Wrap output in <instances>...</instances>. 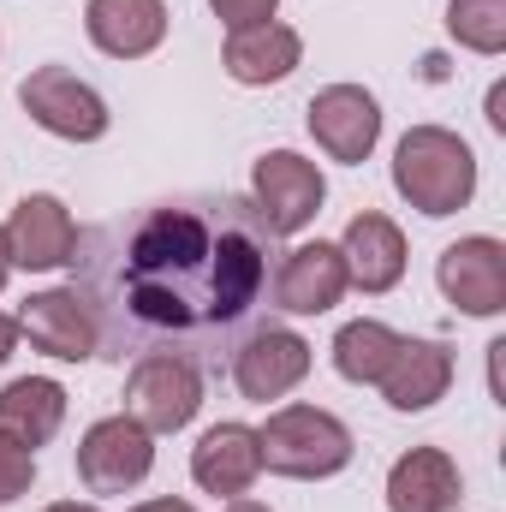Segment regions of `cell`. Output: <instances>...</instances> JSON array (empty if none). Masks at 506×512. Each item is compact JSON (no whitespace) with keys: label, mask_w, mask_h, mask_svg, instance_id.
I'll use <instances>...</instances> for the list:
<instances>
[{"label":"cell","mask_w":506,"mask_h":512,"mask_svg":"<svg viewBox=\"0 0 506 512\" xmlns=\"http://www.w3.org/2000/svg\"><path fill=\"white\" fill-rule=\"evenodd\" d=\"M274 245L251 197H161L78 233L66 292L90 310L96 358H185L221 370L268 316Z\"/></svg>","instance_id":"1"},{"label":"cell","mask_w":506,"mask_h":512,"mask_svg":"<svg viewBox=\"0 0 506 512\" xmlns=\"http://www.w3.org/2000/svg\"><path fill=\"white\" fill-rule=\"evenodd\" d=\"M393 191L429 221L459 215L477 197V155H471V143L447 126H411L399 137V149H393Z\"/></svg>","instance_id":"2"},{"label":"cell","mask_w":506,"mask_h":512,"mask_svg":"<svg viewBox=\"0 0 506 512\" xmlns=\"http://www.w3.org/2000/svg\"><path fill=\"white\" fill-rule=\"evenodd\" d=\"M256 447H262V471L274 477H292V483H322V477H340L352 465V429L322 411V405H280L268 411V423L256 429Z\"/></svg>","instance_id":"3"},{"label":"cell","mask_w":506,"mask_h":512,"mask_svg":"<svg viewBox=\"0 0 506 512\" xmlns=\"http://www.w3.org/2000/svg\"><path fill=\"white\" fill-rule=\"evenodd\" d=\"M251 203H256V215L274 227V239H292V233H304V227L322 215L328 179H322V167L304 161L298 149H268L251 167Z\"/></svg>","instance_id":"4"},{"label":"cell","mask_w":506,"mask_h":512,"mask_svg":"<svg viewBox=\"0 0 506 512\" xmlns=\"http://www.w3.org/2000/svg\"><path fill=\"white\" fill-rule=\"evenodd\" d=\"M155 471V435L137 417H102L78 441V483L90 495H131Z\"/></svg>","instance_id":"5"},{"label":"cell","mask_w":506,"mask_h":512,"mask_svg":"<svg viewBox=\"0 0 506 512\" xmlns=\"http://www.w3.org/2000/svg\"><path fill=\"white\" fill-rule=\"evenodd\" d=\"M18 102H24V114L36 126L66 137V143H96V137H108V120H114L108 102L66 66H36L18 84Z\"/></svg>","instance_id":"6"},{"label":"cell","mask_w":506,"mask_h":512,"mask_svg":"<svg viewBox=\"0 0 506 512\" xmlns=\"http://www.w3.org/2000/svg\"><path fill=\"white\" fill-rule=\"evenodd\" d=\"M203 411V370L185 358H137L126 376V417L149 435H179Z\"/></svg>","instance_id":"7"},{"label":"cell","mask_w":506,"mask_h":512,"mask_svg":"<svg viewBox=\"0 0 506 512\" xmlns=\"http://www.w3.org/2000/svg\"><path fill=\"white\" fill-rule=\"evenodd\" d=\"M233 387L256 399V405H268V399H286L292 387L310 376V340L304 334H292V328H274V322H262L251 328L239 346H233Z\"/></svg>","instance_id":"8"},{"label":"cell","mask_w":506,"mask_h":512,"mask_svg":"<svg viewBox=\"0 0 506 512\" xmlns=\"http://www.w3.org/2000/svg\"><path fill=\"white\" fill-rule=\"evenodd\" d=\"M346 256L340 245H292V251L274 262V280H268V310L280 316H322L346 298Z\"/></svg>","instance_id":"9"},{"label":"cell","mask_w":506,"mask_h":512,"mask_svg":"<svg viewBox=\"0 0 506 512\" xmlns=\"http://www.w3.org/2000/svg\"><path fill=\"white\" fill-rule=\"evenodd\" d=\"M435 280H441V292H447L453 310H465V316H501L506 310V245L489 239V233L459 239V245L441 251Z\"/></svg>","instance_id":"10"},{"label":"cell","mask_w":506,"mask_h":512,"mask_svg":"<svg viewBox=\"0 0 506 512\" xmlns=\"http://www.w3.org/2000/svg\"><path fill=\"white\" fill-rule=\"evenodd\" d=\"M310 137L334 161L358 167V161H370V149L381 143V102L364 84H328V90L310 96Z\"/></svg>","instance_id":"11"},{"label":"cell","mask_w":506,"mask_h":512,"mask_svg":"<svg viewBox=\"0 0 506 512\" xmlns=\"http://www.w3.org/2000/svg\"><path fill=\"white\" fill-rule=\"evenodd\" d=\"M0 233H6L12 268H30V274L66 268L72 251H78V221H72V215H66V203H60V197H48V191L18 197V209H12V221H6Z\"/></svg>","instance_id":"12"},{"label":"cell","mask_w":506,"mask_h":512,"mask_svg":"<svg viewBox=\"0 0 506 512\" xmlns=\"http://www.w3.org/2000/svg\"><path fill=\"white\" fill-rule=\"evenodd\" d=\"M18 334L42 352V358H60V364H84L96 358V328H90V310L54 286V292H30L24 310H18Z\"/></svg>","instance_id":"13"},{"label":"cell","mask_w":506,"mask_h":512,"mask_svg":"<svg viewBox=\"0 0 506 512\" xmlns=\"http://www.w3.org/2000/svg\"><path fill=\"white\" fill-rule=\"evenodd\" d=\"M191 477H197L203 495H221V501L251 495V483L262 477L256 429L251 423H215V429H203V441L191 447Z\"/></svg>","instance_id":"14"},{"label":"cell","mask_w":506,"mask_h":512,"mask_svg":"<svg viewBox=\"0 0 506 512\" xmlns=\"http://www.w3.org/2000/svg\"><path fill=\"white\" fill-rule=\"evenodd\" d=\"M465 501V477L441 447H411L387 471V512H453Z\"/></svg>","instance_id":"15"},{"label":"cell","mask_w":506,"mask_h":512,"mask_svg":"<svg viewBox=\"0 0 506 512\" xmlns=\"http://www.w3.org/2000/svg\"><path fill=\"white\" fill-rule=\"evenodd\" d=\"M340 256H346V280L358 292H393L405 280V233L381 209H364V215L346 221Z\"/></svg>","instance_id":"16"},{"label":"cell","mask_w":506,"mask_h":512,"mask_svg":"<svg viewBox=\"0 0 506 512\" xmlns=\"http://www.w3.org/2000/svg\"><path fill=\"white\" fill-rule=\"evenodd\" d=\"M376 387H381V399L393 411H405V417L411 411H429L453 387V346H441V340H399V352L381 370Z\"/></svg>","instance_id":"17"},{"label":"cell","mask_w":506,"mask_h":512,"mask_svg":"<svg viewBox=\"0 0 506 512\" xmlns=\"http://www.w3.org/2000/svg\"><path fill=\"white\" fill-rule=\"evenodd\" d=\"M304 60V36L292 30V24H280V18H268V24H251V30H233L227 36V48H221V66H227V78L233 84H280V78H292V66Z\"/></svg>","instance_id":"18"},{"label":"cell","mask_w":506,"mask_h":512,"mask_svg":"<svg viewBox=\"0 0 506 512\" xmlns=\"http://www.w3.org/2000/svg\"><path fill=\"white\" fill-rule=\"evenodd\" d=\"M84 30L102 54L114 60H143L161 48L167 36V6L161 0H90L84 6Z\"/></svg>","instance_id":"19"},{"label":"cell","mask_w":506,"mask_h":512,"mask_svg":"<svg viewBox=\"0 0 506 512\" xmlns=\"http://www.w3.org/2000/svg\"><path fill=\"white\" fill-rule=\"evenodd\" d=\"M66 423V387L48 382V376H18V382L0 387V429L12 441H24L30 453L48 447Z\"/></svg>","instance_id":"20"},{"label":"cell","mask_w":506,"mask_h":512,"mask_svg":"<svg viewBox=\"0 0 506 512\" xmlns=\"http://www.w3.org/2000/svg\"><path fill=\"white\" fill-rule=\"evenodd\" d=\"M399 340H405V334H393L387 322L358 316V322H346V328L334 334V370H340L346 382H358V387H376L381 370H387L393 352H399Z\"/></svg>","instance_id":"21"},{"label":"cell","mask_w":506,"mask_h":512,"mask_svg":"<svg viewBox=\"0 0 506 512\" xmlns=\"http://www.w3.org/2000/svg\"><path fill=\"white\" fill-rule=\"evenodd\" d=\"M447 30L471 54H501L506 48V0H453L447 6Z\"/></svg>","instance_id":"22"},{"label":"cell","mask_w":506,"mask_h":512,"mask_svg":"<svg viewBox=\"0 0 506 512\" xmlns=\"http://www.w3.org/2000/svg\"><path fill=\"white\" fill-rule=\"evenodd\" d=\"M30 483H36V453L0 429V507L24 501V495H30Z\"/></svg>","instance_id":"23"},{"label":"cell","mask_w":506,"mask_h":512,"mask_svg":"<svg viewBox=\"0 0 506 512\" xmlns=\"http://www.w3.org/2000/svg\"><path fill=\"white\" fill-rule=\"evenodd\" d=\"M209 6H215V18H221L227 30H251V24H268V18H274L280 0H209Z\"/></svg>","instance_id":"24"},{"label":"cell","mask_w":506,"mask_h":512,"mask_svg":"<svg viewBox=\"0 0 506 512\" xmlns=\"http://www.w3.org/2000/svg\"><path fill=\"white\" fill-rule=\"evenodd\" d=\"M12 346H18V316H0V364L12 358Z\"/></svg>","instance_id":"25"},{"label":"cell","mask_w":506,"mask_h":512,"mask_svg":"<svg viewBox=\"0 0 506 512\" xmlns=\"http://www.w3.org/2000/svg\"><path fill=\"white\" fill-rule=\"evenodd\" d=\"M131 512H197V507H191V501H173V495H167V501H137Z\"/></svg>","instance_id":"26"},{"label":"cell","mask_w":506,"mask_h":512,"mask_svg":"<svg viewBox=\"0 0 506 512\" xmlns=\"http://www.w3.org/2000/svg\"><path fill=\"white\" fill-rule=\"evenodd\" d=\"M501 108H506V90L495 84V90H489V126H495V131H506V114H501Z\"/></svg>","instance_id":"27"},{"label":"cell","mask_w":506,"mask_h":512,"mask_svg":"<svg viewBox=\"0 0 506 512\" xmlns=\"http://www.w3.org/2000/svg\"><path fill=\"white\" fill-rule=\"evenodd\" d=\"M227 512H268L262 501H251V495H239V501H227Z\"/></svg>","instance_id":"28"},{"label":"cell","mask_w":506,"mask_h":512,"mask_svg":"<svg viewBox=\"0 0 506 512\" xmlns=\"http://www.w3.org/2000/svg\"><path fill=\"white\" fill-rule=\"evenodd\" d=\"M6 274H12V251H6V233H0V286H6Z\"/></svg>","instance_id":"29"},{"label":"cell","mask_w":506,"mask_h":512,"mask_svg":"<svg viewBox=\"0 0 506 512\" xmlns=\"http://www.w3.org/2000/svg\"><path fill=\"white\" fill-rule=\"evenodd\" d=\"M48 512H102V507H90V501H60V507H48Z\"/></svg>","instance_id":"30"}]
</instances>
